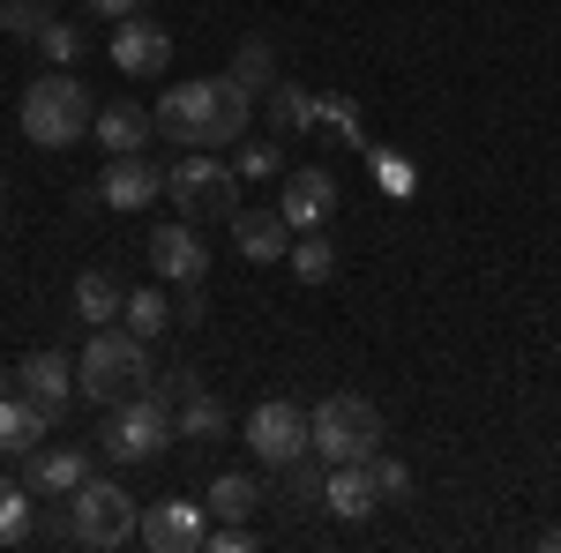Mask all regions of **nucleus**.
Here are the masks:
<instances>
[{
    "label": "nucleus",
    "mask_w": 561,
    "mask_h": 553,
    "mask_svg": "<svg viewBox=\"0 0 561 553\" xmlns=\"http://www.w3.org/2000/svg\"><path fill=\"white\" fill-rule=\"evenodd\" d=\"M248 113H255V90L232 83V76L173 83L158 97V135L165 142H187V150H217V142H240L248 135Z\"/></svg>",
    "instance_id": "obj_1"
},
{
    "label": "nucleus",
    "mask_w": 561,
    "mask_h": 553,
    "mask_svg": "<svg viewBox=\"0 0 561 553\" xmlns=\"http://www.w3.org/2000/svg\"><path fill=\"white\" fill-rule=\"evenodd\" d=\"M76 389H83V404H128L150 389V337H135L128 322H98L83 344V367H76Z\"/></svg>",
    "instance_id": "obj_2"
},
{
    "label": "nucleus",
    "mask_w": 561,
    "mask_h": 553,
    "mask_svg": "<svg viewBox=\"0 0 561 553\" xmlns=\"http://www.w3.org/2000/svg\"><path fill=\"white\" fill-rule=\"evenodd\" d=\"M307 434H314V457L330 464H375L382 457V412L359 396V389H337L307 412Z\"/></svg>",
    "instance_id": "obj_3"
},
{
    "label": "nucleus",
    "mask_w": 561,
    "mask_h": 553,
    "mask_svg": "<svg viewBox=\"0 0 561 553\" xmlns=\"http://www.w3.org/2000/svg\"><path fill=\"white\" fill-rule=\"evenodd\" d=\"M90 120H98V105H90L83 76H68V68H45L38 83L23 90V135H31L38 150H68V142H83Z\"/></svg>",
    "instance_id": "obj_4"
},
{
    "label": "nucleus",
    "mask_w": 561,
    "mask_h": 553,
    "mask_svg": "<svg viewBox=\"0 0 561 553\" xmlns=\"http://www.w3.org/2000/svg\"><path fill=\"white\" fill-rule=\"evenodd\" d=\"M68 531H76L90 553H113V546H128L135 531H142V509H135L128 486H113V479H83V486L68 494Z\"/></svg>",
    "instance_id": "obj_5"
},
{
    "label": "nucleus",
    "mask_w": 561,
    "mask_h": 553,
    "mask_svg": "<svg viewBox=\"0 0 561 553\" xmlns=\"http://www.w3.org/2000/svg\"><path fill=\"white\" fill-rule=\"evenodd\" d=\"M165 195L180 203V217H203V224H232L240 217V172L217 165L210 150H187L173 172H165Z\"/></svg>",
    "instance_id": "obj_6"
},
{
    "label": "nucleus",
    "mask_w": 561,
    "mask_h": 553,
    "mask_svg": "<svg viewBox=\"0 0 561 553\" xmlns=\"http://www.w3.org/2000/svg\"><path fill=\"white\" fill-rule=\"evenodd\" d=\"M173 404L165 396H128V404H113V426H105V457L113 464H150V457H165L173 449Z\"/></svg>",
    "instance_id": "obj_7"
},
{
    "label": "nucleus",
    "mask_w": 561,
    "mask_h": 553,
    "mask_svg": "<svg viewBox=\"0 0 561 553\" xmlns=\"http://www.w3.org/2000/svg\"><path fill=\"white\" fill-rule=\"evenodd\" d=\"M248 449L262 457V471H285V464H300V457H314L307 412H300V404H285V396L255 404V412H248Z\"/></svg>",
    "instance_id": "obj_8"
},
{
    "label": "nucleus",
    "mask_w": 561,
    "mask_h": 553,
    "mask_svg": "<svg viewBox=\"0 0 561 553\" xmlns=\"http://www.w3.org/2000/svg\"><path fill=\"white\" fill-rule=\"evenodd\" d=\"M15 389L60 426L68 412H76V359H68V352H31V359L15 367Z\"/></svg>",
    "instance_id": "obj_9"
},
{
    "label": "nucleus",
    "mask_w": 561,
    "mask_h": 553,
    "mask_svg": "<svg viewBox=\"0 0 561 553\" xmlns=\"http://www.w3.org/2000/svg\"><path fill=\"white\" fill-rule=\"evenodd\" d=\"M113 68H121V76H135V83L165 76V68H173V38H165V23H150V15L113 23Z\"/></svg>",
    "instance_id": "obj_10"
},
{
    "label": "nucleus",
    "mask_w": 561,
    "mask_h": 553,
    "mask_svg": "<svg viewBox=\"0 0 561 553\" xmlns=\"http://www.w3.org/2000/svg\"><path fill=\"white\" fill-rule=\"evenodd\" d=\"M150 553H195L210 546V509H195V502H158V509H142V531H135Z\"/></svg>",
    "instance_id": "obj_11"
},
{
    "label": "nucleus",
    "mask_w": 561,
    "mask_h": 553,
    "mask_svg": "<svg viewBox=\"0 0 561 553\" xmlns=\"http://www.w3.org/2000/svg\"><path fill=\"white\" fill-rule=\"evenodd\" d=\"M277 210H285V224H293V232H322V224L337 217V180H330L322 165L285 172V203H277Z\"/></svg>",
    "instance_id": "obj_12"
},
{
    "label": "nucleus",
    "mask_w": 561,
    "mask_h": 553,
    "mask_svg": "<svg viewBox=\"0 0 561 553\" xmlns=\"http://www.w3.org/2000/svg\"><path fill=\"white\" fill-rule=\"evenodd\" d=\"M158 195H165V172L150 165L142 150H135V158H113L105 180H98V203H105V210H142V203H158Z\"/></svg>",
    "instance_id": "obj_13"
},
{
    "label": "nucleus",
    "mask_w": 561,
    "mask_h": 553,
    "mask_svg": "<svg viewBox=\"0 0 561 553\" xmlns=\"http://www.w3.org/2000/svg\"><path fill=\"white\" fill-rule=\"evenodd\" d=\"M150 269H158V277H173V285H203L210 255H203V240H195V224H187V217L150 232Z\"/></svg>",
    "instance_id": "obj_14"
},
{
    "label": "nucleus",
    "mask_w": 561,
    "mask_h": 553,
    "mask_svg": "<svg viewBox=\"0 0 561 553\" xmlns=\"http://www.w3.org/2000/svg\"><path fill=\"white\" fill-rule=\"evenodd\" d=\"M232 247H240L248 262H285L293 255V224H285V210L240 203V217H232Z\"/></svg>",
    "instance_id": "obj_15"
},
{
    "label": "nucleus",
    "mask_w": 561,
    "mask_h": 553,
    "mask_svg": "<svg viewBox=\"0 0 561 553\" xmlns=\"http://www.w3.org/2000/svg\"><path fill=\"white\" fill-rule=\"evenodd\" d=\"M322 509L359 523V516L382 509V486H375V464H330V486H322Z\"/></svg>",
    "instance_id": "obj_16"
},
{
    "label": "nucleus",
    "mask_w": 561,
    "mask_h": 553,
    "mask_svg": "<svg viewBox=\"0 0 561 553\" xmlns=\"http://www.w3.org/2000/svg\"><path fill=\"white\" fill-rule=\"evenodd\" d=\"M90 135H98V142H105L113 158H135V150H142V142L158 135V113H142V105H128V97H121V105H98Z\"/></svg>",
    "instance_id": "obj_17"
},
{
    "label": "nucleus",
    "mask_w": 561,
    "mask_h": 553,
    "mask_svg": "<svg viewBox=\"0 0 561 553\" xmlns=\"http://www.w3.org/2000/svg\"><path fill=\"white\" fill-rule=\"evenodd\" d=\"M203 509H210L217 523H248V516L262 509V479H255V471H225V479H210Z\"/></svg>",
    "instance_id": "obj_18"
},
{
    "label": "nucleus",
    "mask_w": 561,
    "mask_h": 553,
    "mask_svg": "<svg viewBox=\"0 0 561 553\" xmlns=\"http://www.w3.org/2000/svg\"><path fill=\"white\" fill-rule=\"evenodd\" d=\"M83 479H90L83 449H38L31 471H23V486H31V494H76Z\"/></svg>",
    "instance_id": "obj_19"
},
{
    "label": "nucleus",
    "mask_w": 561,
    "mask_h": 553,
    "mask_svg": "<svg viewBox=\"0 0 561 553\" xmlns=\"http://www.w3.org/2000/svg\"><path fill=\"white\" fill-rule=\"evenodd\" d=\"M121 307H128V285L113 269H83L76 277V314L83 322H121Z\"/></svg>",
    "instance_id": "obj_20"
},
{
    "label": "nucleus",
    "mask_w": 561,
    "mask_h": 553,
    "mask_svg": "<svg viewBox=\"0 0 561 553\" xmlns=\"http://www.w3.org/2000/svg\"><path fill=\"white\" fill-rule=\"evenodd\" d=\"M38 434H53V419H45L23 389H15V396H0V449H8V457H23Z\"/></svg>",
    "instance_id": "obj_21"
},
{
    "label": "nucleus",
    "mask_w": 561,
    "mask_h": 553,
    "mask_svg": "<svg viewBox=\"0 0 561 553\" xmlns=\"http://www.w3.org/2000/svg\"><path fill=\"white\" fill-rule=\"evenodd\" d=\"M173 419H180V434H187V441H217V434H225V426H232V412H225V404H217L210 389H195V396H187V404H180Z\"/></svg>",
    "instance_id": "obj_22"
},
{
    "label": "nucleus",
    "mask_w": 561,
    "mask_h": 553,
    "mask_svg": "<svg viewBox=\"0 0 561 553\" xmlns=\"http://www.w3.org/2000/svg\"><path fill=\"white\" fill-rule=\"evenodd\" d=\"M121 322H128L135 337H158V330H173V307H165V292L135 285V292H128V307H121Z\"/></svg>",
    "instance_id": "obj_23"
},
{
    "label": "nucleus",
    "mask_w": 561,
    "mask_h": 553,
    "mask_svg": "<svg viewBox=\"0 0 561 553\" xmlns=\"http://www.w3.org/2000/svg\"><path fill=\"white\" fill-rule=\"evenodd\" d=\"M23 539H31V486L0 479V546H23Z\"/></svg>",
    "instance_id": "obj_24"
},
{
    "label": "nucleus",
    "mask_w": 561,
    "mask_h": 553,
    "mask_svg": "<svg viewBox=\"0 0 561 553\" xmlns=\"http://www.w3.org/2000/svg\"><path fill=\"white\" fill-rule=\"evenodd\" d=\"M285 262H293V277H300V285H330V269H337V255H330V240H322V232H300Z\"/></svg>",
    "instance_id": "obj_25"
},
{
    "label": "nucleus",
    "mask_w": 561,
    "mask_h": 553,
    "mask_svg": "<svg viewBox=\"0 0 561 553\" xmlns=\"http://www.w3.org/2000/svg\"><path fill=\"white\" fill-rule=\"evenodd\" d=\"M53 23V0H0V31L8 38H38Z\"/></svg>",
    "instance_id": "obj_26"
},
{
    "label": "nucleus",
    "mask_w": 561,
    "mask_h": 553,
    "mask_svg": "<svg viewBox=\"0 0 561 553\" xmlns=\"http://www.w3.org/2000/svg\"><path fill=\"white\" fill-rule=\"evenodd\" d=\"M270 76H277V53L262 38H248L240 53H232V83H248V90H270Z\"/></svg>",
    "instance_id": "obj_27"
},
{
    "label": "nucleus",
    "mask_w": 561,
    "mask_h": 553,
    "mask_svg": "<svg viewBox=\"0 0 561 553\" xmlns=\"http://www.w3.org/2000/svg\"><path fill=\"white\" fill-rule=\"evenodd\" d=\"M322 486H330V479L307 464V457H300V464H285V494H293L300 509H314V502H322Z\"/></svg>",
    "instance_id": "obj_28"
},
{
    "label": "nucleus",
    "mask_w": 561,
    "mask_h": 553,
    "mask_svg": "<svg viewBox=\"0 0 561 553\" xmlns=\"http://www.w3.org/2000/svg\"><path fill=\"white\" fill-rule=\"evenodd\" d=\"M270 113H277V128H307V120H314L307 90H293V83H277V97H270Z\"/></svg>",
    "instance_id": "obj_29"
},
{
    "label": "nucleus",
    "mask_w": 561,
    "mask_h": 553,
    "mask_svg": "<svg viewBox=\"0 0 561 553\" xmlns=\"http://www.w3.org/2000/svg\"><path fill=\"white\" fill-rule=\"evenodd\" d=\"M38 45H45V60H53V68H68L83 38H76V23H45V31H38Z\"/></svg>",
    "instance_id": "obj_30"
},
{
    "label": "nucleus",
    "mask_w": 561,
    "mask_h": 553,
    "mask_svg": "<svg viewBox=\"0 0 561 553\" xmlns=\"http://www.w3.org/2000/svg\"><path fill=\"white\" fill-rule=\"evenodd\" d=\"M240 172H248V180H270V172H285V150H277V142H248V150H240Z\"/></svg>",
    "instance_id": "obj_31"
},
{
    "label": "nucleus",
    "mask_w": 561,
    "mask_h": 553,
    "mask_svg": "<svg viewBox=\"0 0 561 553\" xmlns=\"http://www.w3.org/2000/svg\"><path fill=\"white\" fill-rule=\"evenodd\" d=\"M375 486H382V502H404L412 494V471L397 464V457H375Z\"/></svg>",
    "instance_id": "obj_32"
},
{
    "label": "nucleus",
    "mask_w": 561,
    "mask_h": 553,
    "mask_svg": "<svg viewBox=\"0 0 561 553\" xmlns=\"http://www.w3.org/2000/svg\"><path fill=\"white\" fill-rule=\"evenodd\" d=\"M248 546H255L248 523H217V531H210V553H248Z\"/></svg>",
    "instance_id": "obj_33"
},
{
    "label": "nucleus",
    "mask_w": 561,
    "mask_h": 553,
    "mask_svg": "<svg viewBox=\"0 0 561 553\" xmlns=\"http://www.w3.org/2000/svg\"><path fill=\"white\" fill-rule=\"evenodd\" d=\"M90 15H105V23H128V15H142V0H83Z\"/></svg>",
    "instance_id": "obj_34"
},
{
    "label": "nucleus",
    "mask_w": 561,
    "mask_h": 553,
    "mask_svg": "<svg viewBox=\"0 0 561 553\" xmlns=\"http://www.w3.org/2000/svg\"><path fill=\"white\" fill-rule=\"evenodd\" d=\"M203 307H210V299H203V285H180V307H173V322H203Z\"/></svg>",
    "instance_id": "obj_35"
},
{
    "label": "nucleus",
    "mask_w": 561,
    "mask_h": 553,
    "mask_svg": "<svg viewBox=\"0 0 561 553\" xmlns=\"http://www.w3.org/2000/svg\"><path fill=\"white\" fill-rule=\"evenodd\" d=\"M0 396H15V375H8V367H0Z\"/></svg>",
    "instance_id": "obj_36"
},
{
    "label": "nucleus",
    "mask_w": 561,
    "mask_h": 553,
    "mask_svg": "<svg viewBox=\"0 0 561 553\" xmlns=\"http://www.w3.org/2000/svg\"><path fill=\"white\" fill-rule=\"evenodd\" d=\"M539 546H554V553H561V523H554V531H547V539H539Z\"/></svg>",
    "instance_id": "obj_37"
}]
</instances>
